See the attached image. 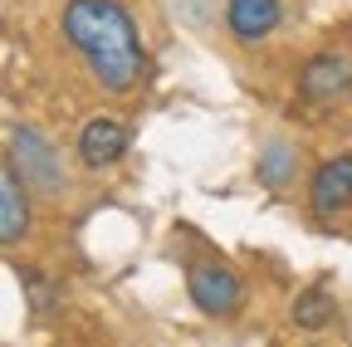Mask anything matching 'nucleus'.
<instances>
[{"label":"nucleus","instance_id":"f257e3e1","mask_svg":"<svg viewBox=\"0 0 352 347\" xmlns=\"http://www.w3.org/2000/svg\"><path fill=\"white\" fill-rule=\"evenodd\" d=\"M64 39L88 59L94 78L108 93H127L142 78V39L122 0H69L64 5Z\"/></svg>","mask_w":352,"mask_h":347},{"label":"nucleus","instance_id":"f03ea898","mask_svg":"<svg viewBox=\"0 0 352 347\" xmlns=\"http://www.w3.org/2000/svg\"><path fill=\"white\" fill-rule=\"evenodd\" d=\"M186 293L206 318H220V323L240 318V309H245V279L226 259H191L186 265Z\"/></svg>","mask_w":352,"mask_h":347},{"label":"nucleus","instance_id":"7ed1b4c3","mask_svg":"<svg viewBox=\"0 0 352 347\" xmlns=\"http://www.w3.org/2000/svg\"><path fill=\"white\" fill-rule=\"evenodd\" d=\"M6 161L25 177V186H30V191H39V196H59V191H64V166H59V152H54V142H44L39 127H25V122H15V127H10Z\"/></svg>","mask_w":352,"mask_h":347},{"label":"nucleus","instance_id":"20e7f679","mask_svg":"<svg viewBox=\"0 0 352 347\" xmlns=\"http://www.w3.org/2000/svg\"><path fill=\"white\" fill-rule=\"evenodd\" d=\"M298 98L314 108H338L352 98V59L338 49H318L298 69Z\"/></svg>","mask_w":352,"mask_h":347},{"label":"nucleus","instance_id":"39448f33","mask_svg":"<svg viewBox=\"0 0 352 347\" xmlns=\"http://www.w3.org/2000/svg\"><path fill=\"white\" fill-rule=\"evenodd\" d=\"M308 205H314V215H323V221L352 210V152L328 157L314 177H308Z\"/></svg>","mask_w":352,"mask_h":347},{"label":"nucleus","instance_id":"423d86ee","mask_svg":"<svg viewBox=\"0 0 352 347\" xmlns=\"http://www.w3.org/2000/svg\"><path fill=\"white\" fill-rule=\"evenodd\" d=\"M127 142H132L127 122L98 113V117H88V122L78 127V161H83L88 171H103V166H113V161L127 157Z\"/></svg>","mask_w":352,"mask_h":347},{"label":"nucleus","instance_id":"0eeeda50","mask_svg":"<svg viewBox=\"0 0 352 347\" xmlns=\"http://www.w3.org/2000/svg\"><path fill=\"white\" fill-rule=\"evenodd\" d=\"M284 25V5L279 0H226V30L240 45H259Z\"/></svg>","mask_w":352,"mask_h":347},{"label":"nucleus","instance_id":"6e6552de","mask_svg":"<svg viewBox=\"0 0 352 347\" xmlns=\"http://www.w3.org/2000/svg\"><path fill=\"white\" fill-rule=\"evenodd\" d=\"M25 235H30V186L6 161V171H0V240L20 245Z\"/></svg>","mask_w":352,"mask_h":347},{"label":"nucleus","instance_id":"1a4fd4ad","mask_svg":"<svg viewBox=\"0 0 352 347\" xmlns=\"http://www.w3.org/2000/svg\"><path fill=\"white\" fill-rule=\"evenodd\" d=\"M298 177V157H294V147L289 142H264L259 147V181L270 186V191H284L289 181Z\"/></svg>","mask_w":352,"mask_h":347},{"label":"nucleus","instance_id":"9d476101","mask_svg":"<svg viewBox=\"0 0 352 347\" xmlns=\"http://www.w3.org/2000/svg\"><path fill=\"white\" fill-rule=\"evenodd\" d=\"M333 313H338V303L328 298V289H303V293L294 298V323H298V328H308V333L328 328V323H333Z\"/></svg>","mask_w":352,"mask_h":347}]
</instances>
